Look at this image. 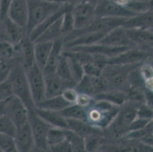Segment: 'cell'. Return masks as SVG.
I'll return each mask as SVG.
<instances>
[{"instance_id": "1", "label": "cell", "mask_w": 153, "mask_h": 152, "mask_svg": "<svg viewBox=\"0 0 153 152\" xmlns=\"http://www.w3.org/2000/svg\"><path fill=\"white\" fill-rule=\"evenodd\" d=\"M10 84L13 95L24 102L29 111L36 108L32 100L26 71L15 59L7 78Z\"/></svg>"}, {"instance_id": "2", "label": "cell", "mask_w": 153, "mask_h": 152, "mask_svg": "<svg viewBox=\"0 0 153 152\" xmlns=\"http://www.w3.org/2000/svg\"><path fill=\"white\" fill-rule=\"evenodd\" d=\"M27 2L28 19L25 32L28 36L36 26L57 12L66 4L50 2L44 0H27Z\"/></svg>"}, {"instance_id": "3", "label": "cell", "mask_w": 153, "mask_h": 152, "mask_svg": "<svg viewBox=\"0 0 153 152\" xmlns=\"http://www.w3.org/2000/svg\"><path fill=\"white\" fill-rule=\"evenodd\" d=\"M110 64L102 70L101 76L108 83L109 89H117L126 92L129 87L128 79L130 73L142 64Z\"/></svg>"}, {"instance_id": "4", "label": "cell", "mask_w": 153, "mask_h": 152, "mask_svg": "<svg viewBox=\"0 0 153 152\" xmlns=\"http://www.w3.org/2000/svg\"><path fill=\"white\" fill-rule=\"evenodd\" d=\"M139 106L128 101L120 107L109 125L111 127V131L115 137H122L128 132L130 125L137 117V108Z\"/></svg>"}, {"instance_id": "5", "label": "cell", "mask_w": 153, "mask_h": 152, "mask_svg": "<svg viewBox=\"0 0 153 152\" xmlns=\"http://www.w3.org/2000/svg\"><path fill=\"white\" fill-rule=\"evenodd\" d=\"M128 18L113 17H97L88 27L82 30H74L69 34L64 37V43L89 32H98L107 34L117 27L123 25Z\"/></svg>"}, {"instance_id": "6", "label": "cell", "mask_w": 153, "mask_h": 152, "mask_svg": "<svg viewBox=\"0 0 153 152\" xmlns=\"http://www.w3.org/2000/svg\"><path fill=\"white\" fill-rule=\"evenodd\" d=\"M29 121L32 128L34 142V149L40 151H48L47 136L52 127L49 124L39 117L34 110L29 111Z\"/></svg>"}, {"instance_id": "7", "label": "cell", "mask_w": 153, "mask_h": 152, "mask_svg": "<svg viewBox=\"0 0 153 152\" xmlns=\"http://www.w3.org/2000/svg\"><path fill=\"white\" fill-rule=\"evenodd\" d=\"M29 83L32 100L36 107L38 104L45 100V82L42 70L34 64L30 69L26 71Z\"/></svg>"}, {"instance_id": "8", "label": "cell", "mask_w": 153, "mask_h": 152, "mask_svg": "<svg viewBox=\"0 0 153 152\" xmlns=\"http://www.w3.org/2000/svg\"><path fill=\"white\" fill-rule=\"evenodd\" d=\"M96 6L82 0L73 5L71 12L74 21V30L83 29L96 19Z\"/></svg>"}, {"instance_id": "9", "label": "cell", "mask_w": 153, "mask_h": 152, "mask_svg": "<svg viewBox=\"0 0 153 152\" xmlns=\"http://www.w3.org/2000/svg\"><path fill=\"white\" fill-rule=\"evenodd\" d=\"M5 114L13 122L16 128L29 121L27 108L24 102L15 95H12L6 100Z\"/></svg>"}, {"instance_id": "10", "label": "cell", "mask_w": 153, "mask_h": 152, "mask_svg": "<svg viewBox=\"0 0 153 152\" xmlns=\"http://www.w3.org/2000/svg\"><path fill=\"white\" fill-rule=\"evenodd\" d=\"M153 55L152 50L133 47L125 51L114 57L108 59L110 64H131L147 62Z\"/></svg>"}, {"instance_id": "11", "label": "cell", "mask_w": 153, "mask_h": 152, "mask_svg": "<svg viewBox=\"0 0 153 152\" xmlns=\"http://www.w3.org/2000/svg\"><path fill=\"white\" fill-rule=\"evenodd\" d=\"M97 17L128 18L137 15L112 0H102L96 6Z\"/></svg>"}, {"instance_id": "12", "label": "cell", "mask_w": 153, "mask_h": 152, "mask_svg": "<svg viewBox=\"0 0 153 152\" xmlns=\"http://www.w3.org/2000/svg\"><path fill=\"white\" fill-rule=\"evenodd\" d=\"M16 59L25 71L35 64L34 43L28 35H25L19 42L14 45Z\"/></svg>"}, {"instance_id": "13", "label": "cell", "mask_w": 153, "mask_h": 152, "mask_svg": "<svg viewBox=\"0 0 153 152\" xmlns=\"http://www.w3.org/2000/svg\"><path fill=\"white\" fill-rule=\"evenodd\" d=\"M13 138L17 152H30L34 150V138L29 121L16 128Z\"/></svg>"}, {"instance_id": "14", "label": "cell", "mask_w": 153, "mask_h": 152, "mask_svg": "<svg viewBox=\"0 0 153 152\" xmlns=\"http://www.w3.org/2000/svg\"><path fill=\"white\" fill-rule=\"evenodd\" d=\"M133 48L128 47H116L111 46L105 44H92L86 46H79L70 48L69 49L65 51H79L88 52L92 54H99L102 55L108 58L114 57L121 54L122 52L127 50L128 49Z\"/></svg>"}, {"instance_id": "15", "label": "cell", "mask_w": 153, "mask_h": 152, "mask_svg": "<svg viewBox=\"0 0 153 152\" xmlns=\"http://www.w3.org/2000/svg\"><path fill=\"white\" fill-rule=\"evenodd\" d=\"M125 29L128 38L136 47L147 50H152L153 30L137 29Z\"/></svg>"}, {"instance_id": "16", "label": "cell", "mask_w": 153, "mask_h": 152, "mask_svg": "<svg viewBox=\"0 0 153 152\" xmlns=\"http://www.w3.org/2000/svg\"><path fill=\"white\" fill-rule=\"evenodd\" d=\"M44 78L46 98L61 95L65 89L74 87L72 84L58 76L56 73L44 75Z\"/></svg>"}, {"instance_id": "17", "label": "cell", "mask_w": 153, "mask_h": 152, "mask_svg": "<svg viewBox=\"0 0 153 152\" xmlns=\"http://www.w3.org/2000/svg\"><path fill=\"white\" fill-rule=\"evenodd\" d=\"M98 44L116 47H136L128 38L126 30L122 26L108 32Z\"/></svg>"}, {"instance_id": "18", "label": "cell", "mask_w": 153, "mask_h": 152, "mask_svg": "<svg viewBox=\"0 0 153 152\" xmlns=\"http://www.w3.org/2000/svg\"><path fill=\"white\" fill-rule=\"evenodd\" d=\"M0 27L4 39L15 45L26 34L25 29L16 24L8 17L1 21Z\"/></svg>"}, {"instance_id": "19", "label": "cell", "mask_w": 153, "mask_h": 152, "mask_svg": "<svg viewBox=\"0 0 153 152\" xmlns=\"http://www.w3.org/2000/svg\"><path fill=\"white\" fill-rule=\"evenodd\" d=\"M8 17L25 29L28 19L27 0H12L8 12Z\"/></svg>"}, {"instance_id": "20", "label": "cell", "mask_w": 153, "mask_h": 152, "mask_svg": "<svg viewBox=\"0 0 153 152\" xmlns=\"http://www.w3.org/2000/svg\"><path fill=\"white\" fill-rule=\"evenodd\" d=\"M64 38L60 37L53 41V46L44 69L42 70L44 75L56 72L64 50Z\"/></svg>"}, {"instance_id": "21", "label": "cell", "mask_w": 153, "mask_h": 152, "mask_svg": "<svg viewBox=\"0 0 153 152\" xmlns=\"http://www.w3.org/2000/svg\"><path fill=\"white\" fill-rule=\"evenodd\" d=\"M153 11L140 13L128 18L122 26L123 28L153 30Z\"/></svg>"}, {"instance_id": "22", "label": "cell", "mask_w": 153, "mask_h": 152, "mask_svg": "<svg viewBox=\"0 0 153 152\" xmlns=\"http://www.w3.org/2000/svg\"><path fill=\"white\" fill-rule=\"evenodd\" d=\"M106 34L98 32H89L77 36L64 44V50L70 48L86 46L98 44Z\"/></svg>"}, {"instance_id": "23", "label": "cell", "mask_w": 153, "mask_h": 152, "mask_svg": "<svg viewBox=\"0 0 153 152\" xmlns=\"http://www.w3.org/2000/svg\"><path fill=\"white\" fill-rule=\"evenodd\" d=\"M73 7L72 5L65 4L64 6L62 7L58 11L48 17L45 19L44 21H42L40 24H39L37 26H36L29 35V37L30 40L34 43L35 41L45 32V30L49 28L51 25H53L56 21L63 15L65 12L68 10L70 9Z\"/></svg>"}, {"instance_id": "24", "label": "cell", "mask_w": 153, "mask_h": 152, "mask_svg": "<svg viewBox=\"0 0 153 152\" xmlns=\"http://www.w3.org/2000/svg\"><path fill=\"white\" fill-rule=\"evenodd\" d=\"M66 121L68 129L83 138L92 134L102 133L101 129L90 124L87 121L71 119H66Z\"/></svg>"}, {"instance_id": "25", "label": "cell", "mask_w": 153, "mask_h": 152, "mask_svg": "<svg viewBox=\"0 0 153 152\" xmlns=\"http://www.w3.org/2000/svg\"><path fill=\"white\" fill-rule=\"evenodd\" d=\"M34 111L39 117L52 127L68 129L66 119L60 114L59 112L38 108H34Z\"/></svg>"}, {"instance_id": "26", "label": "cell", "mask_w": 153, "mask_h": 152, "mask_svg": "<svg viewBox=\"0 0 153 152\" xmlns=\"http://www.w3.org/2000/svg\"><path fill=\"white\" fill-rule=\"evenodd\" d=\"M53 46V41L38 42L34 44L35 64L42 70L45 67Z\"/></svg>"}, {"instance_id": "27", "label": "cell", "mask_w": 153, "mask_h": 152, "mask_svg": "<svg viewBox=\"0 0 153 152\" xmlns=\"http://www.w3.org/2000/svg\"><path fill=\"white\" fill-rule=\"evenodd\" d=\"M96 100L108 101L119 107H121L128 101V96L125 92L117 89H109L105 92L93 96Z\"/></svg>"}, {"instance_id": "28", "label": "cell", "mask_w": 153, "mask_h": 152, "mask_svg": "<svg viewBox=\"0 0 153 152\" xmlns=\"http://www.w3.org/2000/svg\"><path fill=\"white\" fill-rule=\"evenodd\" d=\"M71 104L65 100L61 95L51 98H46L36 108L59 112Z\"/></svg>"}, {"instance_id": "29", "label": "cell", "mask_w": 153, "mask_h": 152, "mask_svg": "<svg viewBox=\"0 0 153 152\" xmlns=\"http://www.w3.org/2000/svg\"><path fill=\"white\" fill-rule=\"evenodd\" d=\"M59 113L65 119H76L86 121L87 109L86 107L77 104H73L59 111Z\"/></svg>"}, {"instance_id": "30", "label": "cell", "mask_w": 153, "mask_h": 152, "mask_svg": "<svg viewBox=\"0 0 153 152\" xmlns=\"http://www.w3.org/2000/svg\"><path fill=\"white\" fill-rule=\"evenodd\" d=\"M60 37H63L61 32V17L48 28L35 41L34 44L38 42H53Z\"/></svg>"}, {"instance_id": "31", "label": "cell", "mask_w": 153, "mask_h": 152, "mask_svg": "<svg viewBox=\"0 0 153 152\" xmlns=\"http://www.w3.org/2000/svg\"><path fill=\"white\" fill-rule=\"evenodd\" d=\"M56 73L62 79L67 82L69 83L74 87H75L76 85V83L74 82L72 76L68 58L65 55L64 51L62 52L59 63L58 65Z\"/></svg>"}, {"instance_id": "32", "label": "cell", "mask_w": 153, "mask_h": 152, "mask_svg": "<svg viewBox=\"0 0 153 152\" xmlns=\"http://www.w3.org/2000/svg\"><path fill=\"white\" fill-rule=\"evenodd\" d=\"M65 132L73 152H86L84 138L69 129H65Z\"/></svg>"}, {"instance_id": "33", "label": "cell", "mask_w": 153, "mask_h": 152, "mask_svg": "<svg viewBox=\"0 0 153 152\" xmlns=\"http://www.w3.org/2000/svg\"><path fill=\"white\" fill-rule=\"evenodd\" d=\"M153 0L149 1L130 0L125 7L135 14L153 11Z\"/></svg>"}, {"instance_id": "34", "label": "cell", "mask_w": 153, "mask_h": 152, "mask_svg": "<svg viewBox=\"0 0 153 152\" xmlns=\"http://www.w3.org/2000/svg\"><path fill=\"white\" fill-rule=\"evenodd\" d=\"M71 9L72 7L65 12L61 17V32L63 38L74 30V21Z\"/></svg>"}, {"instance_id": "35", "label": "cell", "mask_w": 153, "mask_h": 152, "mask_svg": "<svg viewBox=\"0 0 153 152\" xmlns=\"http://www.w3.org/2000/svg\"><path fill=\"white\" fill-rule=\"evenodd\" d=\"M144 89L145 88L129 86L128 90L126 91L128 96V101L138 105L146 103Z\"/></svg>"}, {"instance_id": "36", "label": "cell", "mask_w": 153, "mask_h": 152, "mask_svg": "<svg viewBox=\"0 0 153 152\" xmlns=\"http://www.w3.org/2000/svg\"><path fill=\"white\" fill-rule=\"evenodd\" d=\"M66 139L65 129L52 127L48 131L47 136V143L48 148Z\"/></svg>"}, {"instance_id": "37", "label": "cell", "mask_w": 153, "mask_h": 152, "mask_svg": "<svg viewBox=\"0 0 153 152\" xmlns=\"http://www.w3.org/2000/svg\"><path fill=\"white\" fill-rule=\"evenodd\" d=\"M78 94H83L93 96L94 95V92L90 76L84 75L81 79L77 83L74 87Z\"/></svg>"}, {"instance_id": "38", "label": "cell", "mask_w": 153, "mask_h": 152, "mask_svg": "<svg viewBox=\"0 0 153 152\" xmlns=\"http://www.w3.org/2000/svg\"><path fill=\"white\" fill-rule=\"evenodd\" d=\"M0 58L7 61L16 58L14 45L5 39L0 40Z\"/></svg>"}, {"instance_id": "39", "label": "cell", "mask_w": 153, "mask_h": 152, "mask_svg": "<svg viewBox=\"0 0 153 152\" xmlns=\"http://www.w3.org/2000/svg\"><path fill=\"white\" fill-rule=\"evenodd\" d=\"M65 55L68 58L72 76L73 80L76 84L85 75L83 72V66L79 62H78L74 58L69 57L66 55L65 54Z\"/></svg>"}, {"instance_id": "40", "label": "cell", "mask_w": 153, "mask_h": 152, "mask_svg": "<svg viewBox=\"0 0 153 152\" xmlns=\"http://www.w3.org/2000/svg\"><path fill=\"white\" fill-rule=\"evenodd\" d=\"M86 152H92L97 149L102 141V133L92 134L84 138Z\"/></svg>"}, {"instance_id": "41", "label": "cell", "mask_w": 153, "mask_h": 152, "mask_svg": "<svg viewBox=\"0 0 153 152\" xmlns=\"http://www.w3.org/2000/svg\"><path fill=\"white\" fill-rule=\"evenodd\" d=\"M0 149L2 152H17L13 136L0 133Z\"/></svg>"}, {"instance_id": "42", "label": "cell", "mask_w": 153, "mask_h": 152, "mask_svg": "<svg viewBox=\"0 0 153 152\" xmlns=\"http://www.w3.org/2000/svg\"><path fill=\"white\" fill-rule=\"evenodd\" d=\"M16 127L13 122L7 116L4 114L0 116V133H5L14 136Z\"/></svg>"}, {"instance_id": "43", "label": "cell", "mask_w": 153, "mask_h": 152, "mask_svg": "<svg viewBox=\"0 0 153 152\" xmlns=\"http://www.w3.org/2000/svg\"><path fill=\"white\" fill-rule=\"evenodd\" d=\"M90 78L94 92V95L109 90L108 83L101 75L90 76Z\"/></svg>"}, {"instance_id": "44", "label": "cell", "mask_w": 153, "mask_h": 152, "mask_svg": "<svg viewBox=\"0 0 153 152\" xmlns=\"http://www.w3.org/2000/svg\"><path fill=\"white\" fill-rule=\"evenodd\" d=\"M14 59L7 61L0 58V83L7 80Z\"/></svg>"}, {"instance_id": "45", "label": "cell", "mask_w": 153, "mask_h": 152, "mask_svg": "<svg viewBox=\"0 0 153 152\" xmlns=\"http://www.w3.org/2000/svg\"><path fill=\"white\" fill-rule=\"evenodd\" d=\"M13 95L12 89L7 79L0 83V102L5 101Z\"/></svg>"}, {"instance_id": "46", "label": "cell", "mask_w": 153, "mask_h": 152, "mask_svg": "<svg viewBox=\"0 0 153 152\" xmlns=\"http://www.w3.org/2000/svg\"><path fill=\"white\" fill-rule=\"evenodd\" d=\"M153 108L149 106L146 103L140 105L137 108V117L145 119H152Z\"/></svg>"}, {"instance_id": "47", "label": "cell", "mask_w": 153, "mask_h": 152, "mask_svg": "<svg viewBox=\"0 0 153 152\" xmlns=\"http://www.w3.org/2000/svg\"><path fill=\"white\" fill-rule=\"evenodd\" d=\"M83 69L84 74L90 76H100L102 71L101 69L93 62L83 65Z\"/></svg>"}, {"instance_id": "48", "label": "cell", "mask_w": 153, "mask_h": 152, "mask_svg": "<svg viewBox=\"0 0 153 152\" xmlns=\"http://www.w3.org/2000/svg\"><path fill=\"white\" fill-rule=\"evenodd\" d=\"M48 151L51 152H73L70 143L66 139L57 144L49 146Z\"/></svg>"}, {"instance_id": "49", "label": "cell", "mask_w": 153, "mask_h": 152, "mask_svg": "<svg viewBox=\"0 0 153 152\" xmlns=\"http://www.w3.org/2000/svg\"><path fill=\"white\" fill-rule=\"evenodd\" d=\"M78 95V94L74 87L65 89L61 94L64 99L71 104L76 103Z\"/></svg>"}, {"instance_id": "50", "label": "cell", "mask_w": 153, "mask_h": 152, "mask_svg": "<svg viewBox=\"0 0 153 152\" xmlns=\"http://www.w3.org/2000/svg\"><path fill=\"white\" fill-rule=\"evenodd\" d=\"M151 121H152V119H145L137 117V118L133 121V122L130 125L128 129V132L143 129L146 127L147 125Z\"/></svg>"}, {"instance_id": "51", "label": "cell", "mask_w": 153, "mask_h": 152, "mask_svg": "<svg viewBox=\"0 0 153 152\" xmlns=\"http://www.w3.org/2000/svg\"><path fill=\"white\" fill-rule=\"evenodd\" d=\"M140 72L145 82L153 79V67L150 64L145 62L140 66Z\"/></svg>"}, {"instance_id": "52", "label": "cell", "mask_w": 153, "mask_h": 152, "mask_svg": "<svg viewBox=\"0 0 153 152\" xmlns=\"http://www.w3.org/2000/svg\"><path fill=\"white\" fill-rule=\"evenodd\" d=\"M12 0H0V20L8 17V12Z\"/></svg>"}, {"instance_id": "53", "label": "cell", "mask_w": 153, "mask_h": 152, "mask_svg": "<svg viewBox=\"0 0 153 152\" xmlns=\"http://www.w3.org/2000/svg\"><path fill=\"white\" fill-rule=\"evenodd\" d=\"M94 99L93 96L86 94H78L76 104L84 107H88L93 102Z\"/></svg>"}, {"instance_id": "54", "label": "cell", "mask_w": 153, "mask_h": 152, "mask_svg": "<svg viewBox=\"0 0 153 152\" xmlns=\"http://www.w3.org/2000/svg\"><path fill=\"white\" fill-rule=\"evenodd\" d=\"M6 100L0 102V116L5 114V109Z\"/></svg>"}, {"instance_id": "55", "label": "cell", "mask_w": 153, "mask_h": 152, "mask_svg": "<svg viewBox=\"0 0 153 152\" xmlns=\"http://www.w3.org/2000/svg\"><path fill=\"white\" fill-rule=\"evenodd\" d=\"M62 1L64 2V3L70 4L72 5H74L76 4V3L81 1V0H62Z\"/></svg>"}, {"instance_id": "56", "label": "cell", "mask_w": 153, "mask_h": 152, "mask_svg": "<svg viewBox=\"0 0 153 152\" xmlns=\"http://www.w3.org/2000/svg\"><path fill=\"white\" fill-rule=\"evenodd\" d=\"M82 1H86V2L91 3V4H93V5H97L98 3H100L101 1H102V0H82Z\"/></svg>"}, {"instance_id": "57", "label": "cell", "mask_w": 153, "mask_h": 152, "mask_svg": "<svg viewBox=\"0 0 153 152\" xmlns=\"http://www.w3.org/2000/svg\"><path fill=\"white\" fill-rule=\"evenodd\" d=\"M50 2H56V3H64L62 0H44Z\"/></svg>"}, {"instance_id": "58", "label": "cell", "mask_w": 153, "mask_h": 152, "mask_svg": "<svg viewBox=\"0 0 153 152\" xmlns=\"http://www.w3.org/2000/svg\"><path fill=\"white\" fill-rule=\"evenodd\" d=\"M1 39H4V38H3V35H2V32L1 27H0V40H1Z\"/></svg>"}, {"instance_id": "59", "label": "cell", "mask_w": 153, "mask_h": 152, "mask_svg": "<svg viewBox=\"0 0 153 152\" xmlns=\"http://www.w3.org/2000/svg\"><path fill=\"white\" fill-rule=\"evenodd\" d=\"M137 1H149L150 0H137Z\"/></svg>"}, {"instance_id": "60", "label": "cell", "mask_w": 153, "mask_h": 152, "mask_svg": "<svg viewBox=\"0 0 153 152\" xmlns=\"http://www.w3.org/2000/svg\"><path fill=\"white\" fill-rule=\"evenodd\" d=\"M0 25H1V20H0Z\"/></svg>"}]
</instances>
